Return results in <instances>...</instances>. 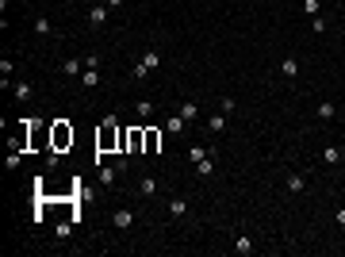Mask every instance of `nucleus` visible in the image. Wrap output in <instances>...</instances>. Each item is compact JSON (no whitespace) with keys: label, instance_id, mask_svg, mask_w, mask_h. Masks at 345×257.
Instances as JSON below:
<instances>
[{"label":"nucleus","instance_id":"nucleus-9","mask_svg":"<svg viewBox=\"0 0 345 257\" xmlns=\"http://www.w3.org/2000/svg\"><path fill=\"white\" fill-rule=\"evenodd\" d=\"M131 223H135L131 211H115V230H131Z\"/></svg>","mask_w":345,"mask_h":257},{"label":"nucleus","instance_id":"nucleus-2","mask_svg":"<svg viewBox=\"0 0 345 257\" xmlns=\"http://www.w3.org/2000/svg\"><path fill=\"white\" fill-rule=\"evenodd\" d=\"M69 146H73V127H69L65 119H54V123H50V150L65 154Z\"/></svg>","mask_w":345,"mask_h":257},{"label":"nucleus","instance_id":"nucleus-6","mask_svg":"<svg viewBox=\"0 0 345 257\" xmlns=\"http://www.w3.org/2000/svg\"><path fill=\"white\" fill-rule=\"evenodd\" d=\"M169 215H173V219L188 215V200H184V196H173V200H169Z\"/></svg>","mask_w":345,"mask_h":257},{"label":"nucleus","instance_id":"nucleus-7","mask_svg":"<svg viewBox=\"0 0 345 257\" xmlns=\"http://www.w3.org/2000/svg\"><path fill=\"white\" fill-rule=\"evenodd\" d=\"M119 173H123V165H107V169H100V184H115Z\"/></svg>","mask_w":345,"mask_h":257},{"label":"nucleus","instance_id":"nucleus-24","mask_svg":"<svg viewBox=\"0 0 345 257\" xmlns=\"http://www.w3.org/2000/svg\"><path fill=\"white\" fill-rule=\"evenodd\" d=\"M131 77H135V81H146V77H150V69L142 65V61H135V69H131Z\"/></svg>","mask_w":345,"mask_h":257},{"label":"nucleus","instance_id":"nucleus-28","mask_svg":"<svg viewBox=\"0 0 345 257\" xmlns=\"http://www.w3.org/2000/svg\"><path fill=\"white\" fill-rule=\"evenodd\" d=\"M303 12L307 15H318V0H303Z\"/></svg>","mask_w":345,"mask_h":257},{"label":"nucleus","instance_id":"nucleus-18","mask_svg":"<svg viewBox=\"0 0 345 257\" xmlns=\"http://www.w3.org/2000/svg\"><path fill=\"white\" fill-rule=\"evenodd\" d=\"M142 65H146V69H157V65H161L157 50H146V54H142Z\"/></svg>","mask_w":345,"mask_h":257},{"label":"nucleus","instance_id":"nucleus-20","mask_svg":"<svg viewBox=\"0 0 345 257\" xmlns=\"http://www.w3.org/2000/svg\"><path fill=\"white\" fill-rule=\"evenodd\" d=\"M12 92H15V100H31V85H27V81H19Z\"/></svg>","mask_w":345,"mask_h":257},{"label":"nucleus","instance_id":"nucleus-15","mask_svg":"<svg viewBox=\"0 0 345 257\" xmlns=\"http://www.w3.org/2000/svg\"><path fill=\"white\" fill-rule=\"evenodd\" d=\"M223 127H226L223 115H211V119H207V131H211V135H223Z\"/></svg>","mask_w":345,"mask_h":257},{"label":"nucleus","instance_id":"nucleus-3","mask_svg":"<svg viewBox=\"0 0 345 257\" xmlns=\"http://www.w3.org/2000/svg\"><path fill=\"white\" fill-rule=\"evenodd\" d=\"M127 150L131 154H142L146 150V127H131L127 131Z\"/></svg>","mask_w":345,"mask_h":257},{"label":"nucleus","instance_id":"nucleus-5","mask_svg":"<svg viewBox=\"0 0 345 257\" xmlns=\"http://www.w3.org/2000/svg\"><path fill=\"white\" fill-rule=\"evenodd\" d=\"M184 123H188V119L177 111V115H169V119H165V131H169V135H184Z\"/></svg>","mask_w":345,"mask_h":257},{"label":"nucleus","instance_id":"nucleus-8","mask_svg":"<svg viewBox=\"0 0 345 257\" xmlns=\"http://www.w3.org/2000/svg\"><path fill=\"white\" fill-rule=\"evenodd\" d=\"M107 12H111V8H107V4H96V8H92V12H89V19H92V23H107Z\"/></svg>","mask_w":345,"mask_h":257},{"label":"nucleus","instance_id":"nucleus-10","mask_svg":"<svg viewBox=\"0 0 345 257\" xmlns=\"http://www.w3.org/2000/svg\"><path fill=\"white\" fill-rule=\"evenodd\" d=\"M334 115H338V107H334L330 100H322V104H318V119H322V123H330Z\"/></svg>","mask_w":345,"mask_h":257},{"label":"nucleus","instance_id":"nucleus-12","mask_svg":"<svg viewBox=\"0 0 345 257\" xmlns=\"http://www.w3.org/2000/svg\"><path fill=\"white\" fill-rule=\"evenodd\" d=\"M180 115H184L188 123H196V119H199V107H196L192 100H184V104H180Z\"/></svg>","mask_w":345,"mask_h":257},{"label":"nucleus","instance_id":"nucleus-17","mask_svg":"<svg viewBox=\"0 0 345 257\" xmlns=\"http://www.w3.org/2000/svg\"><path fill=\"white\" fill-rule=\"evenodd\" d=\"M81 81H85V89H96V85H100V69H85Z\"/></svg>","mask_w":345,"mask_h":257},{"label":"nucleus","instance_id":"nucleus-11","mask_svg":"<svg viewBox=\"0 0 345 257\" xmlns=\"http://www.w3.org/2000/svg\"><path fill=\"white\" fill-rule=\"evenodd\" d=\"M196 173H199V177H211V173H215V157L207 154L203 161H196Z\"/></svg>","mask_w":345,"mask_h":257},{"label":"nucleus","instance_id":"nucleus-23","mask_svg":"<svg viewBox=\"0 0 345 257\" xmlns=\"http://www.w3.org/2000/svg\"><path fill=\"white\" fill-rule=\"evenodd\" d=\"M303 188H307V184H303V177L292 173V177H288V192H303Z\"/></svg>","mask_w":345,"mask_h":257},{"label":"nucleus","instance_id":"nucleus-27","mask_svg":"<svg viewBox=\"0 0 345 257\" xmlns=\"http://www.w3.org/2000/svg\"><path fill=\"white\" fill-rule=\"evenodd\" d=\"M35 31H39V35H50V19H46V15L35 19Z\"/></svg>","mask_w":345,"mask_h":257},{"label":"nucleus","instance_id":"nucleus-30","mask_svg":"<svg viewBox=\"0 0 345 257\" xmlns=\"http://www.w3.org/2000/svg\"><path fill=\"white\" fill-rule=\"evenodd\" d=\"M104 4H107V8H119V4H123V0H104Z\"/></svg>","mask_w":345,"mask_h":257},{"label":"nucleus","instance_id":"nucleus-4","mask_svg":"<svg viewBox=\"0 0 345 257\" xmlns=\"http://www.w3.org/2000/svg\"><path fill=\"white\" fill-rule=\"evenodd\" d=\"M161 150V131L157 127H146V150L142 154H157Z\"/></svg>","mask_w":345,"mask_h":257},{"label":"nucleus","instance_id":"nucleus-14","mask_svg":"<svg viewBox=\"0 0 345 257\" xmlns=\"http://www.w3.org/2000/svg\"><path fill=\"white\" fill-rule=\"evenodd\" d=\"M138 192H142V196H153V192H157V181H153V177H142V181H138Z\"/></svg>","mask_w":345,"mask_h":257},{"label":"nucleus","instance_id":"nucleus-13","mask_svg":"<svg viewBox=\"0 0 345 257\" xmlns=\"http://www.w3.org/2000/svg\"><path fill=\"white\" fill-rule=\"evenodd\" d=\"M322 161H326V165H338V161H342V150H338V146H326V150H322Z\"/></svg>","mask_w":345,"mask_h":257},{"label":"nucleus","instance_id":"nucleus-21","mask_svg":"<svg viewBox=\"0 0 345 257\" xmlns=\"http://www.w3.org/2000/svg\"><path fill=\"white\" fill-rule=\"evenodd\" d=\"M135 111H138V119H150V115H153V100H138Z\"/></svg>","mask_w":345,"mask_h":257},{"label":"nucleus","instance_id":"nucleus-1","mask_svg":"<svg viewBox=\"0 0 345 257\" xmlns=\"http://www.w3.org/2000/svg\"><path fill=\"white\" fill-rule=\"evenodd\" d=\"M119 135H123L119 119L115 115H104L100 127H96V154H115L119 150Z\"/></svg>","mask_w":345,"mask_h":257},{"label":"nucleus","instance_id":"nucleus-22","mask_svg":"<svg viewBox=\"0 0 345 257\" xmlns=\"http://www.w3.org/2000/svg\"><path fill=\"white\" fill-rule=\"evenodd\" d=\"M234 250H238V254H253V242H249L246 234H238V242H234Z\"/></svg>","mask_w":345,"mask_h":257},{"label":"nucleus","instance_id":"nucleus-29","mask_svg":"<svg viewBox=\"0 0 345 257\" xmlns=\"http://www.w3.org/2000/svg\"><path fill=\"white\" fill-rule=\"evenodd\" d=\"M334 219H338V227H342V230H345V207H342V211H338V215H334Z\"/></svg>","mask_w":345,"mask_h":257},{"label":"nucleus","instance_id":"nucleus-25","mask_svg":"<svg viewBox=\"0 0 345 257\" xmlns=\"http://www.w3.org/2000/svg\"><path fill=\"white\" fill-rule=\"evenodd\" d=\"M299 73V61L296 58H284V77H296Z\"/></svg>","mask_w":345,"mask_h":257},{"label":"nucleus","instance_id":"nucleus-26","mask_svg":"<svg viewBox=\"0 0 345 257\" xmlns=\"http://www.w3.org/2000/svg\"><path fill=\"white\" fill-rule=\"evenodd\" d=\"M8 77H12V61H0V85L8 89Z\"/></svg>","mask_w":345,"mask_h":257},{"label":"nucleus","instance_id":"nucleus-16","mask_svg":"<svg viewBox=\"0 0 345 257\" xmlns=\"http://www.w3.org/2000/svg\"><path fill=\"white\" fill-rule=\"evenodd\" d=\"M207 154H215V150H207V146H192V150H188V161L196 165V161H203Z\"/></svg>","mask_w":345,"mask_h":257},{"label":"nucleus","instance_id":"nucleus-19","mask_svg":"<svg viewBox=\"0 0 345 257\" xmlns=\"http://www.w3.org/2000/svg\"><path fill=\"white\" fill-rule=\"evenodd\" d=\"M81 69H85V58H81V61H65V65H61V73H65V77H73V73H81Z\"/></svg>","mask_w":345,"mask_h":257}]
</instances>
